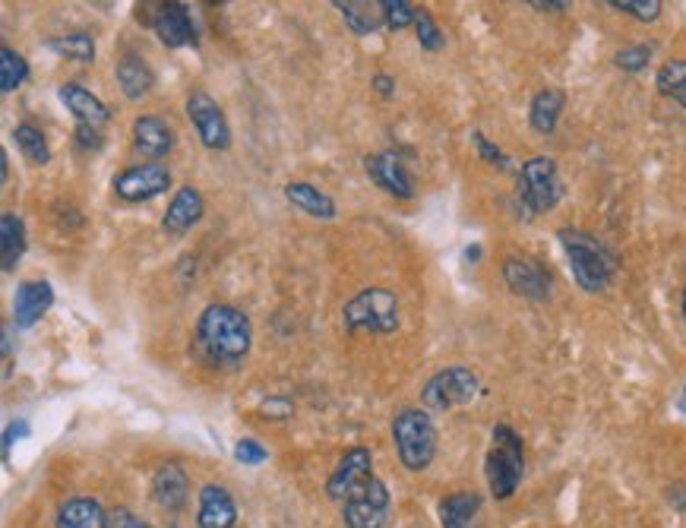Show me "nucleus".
I'll return each instance as SVG.
<instances>
[{
  "label": "nucleus",
  "mask_w": 686,
  "mask_h": 528,
  "mask_svg": "<svg viewBox=\"0 0 686 528\" xmlns=\"http://www.w3.org/2000/svg\"><path fill=\"white\" fill-rule=\"evenodd\" d=\"M392 444L409 472H424L437 456V427L427 409H402L392 421Z\"/></svg>",
  "instance_id": "obj_4"
},
{
  "label": "nucleus",
  "mask_w": 686,
  "mask_h": 528,
  "mask_svg": "<svg viewBox=\"0 0 686 528\" xmlns=\"http://www.w3.org/2000/svg\"><path fill=\"white\" fill-rule=\"evenodd\" d=\"M48 48L57 51V55L70 57V60H77V64H89V60H95V42H92V35H85V32H73V35H57L48 42Z\"/></svg>",
  "instance_id": "obj_30"
},
{
  "label": "nucleus",
  "mask_w": 686,
  "mask_h": 528,
  "mask_svg": "<svg viewBox=\"0 0 686 528\" xmlns=\"http://www.w3.org/2000/svg\"><path fill=\"white\" fill-rule=\"evenodd\" d=\"M13 139H16L26 162H32V165H48L52 162V149H48V139L42 134V127L23 120V124L13 127Z\"/></svg>",
  "instance_id": "obj_28"
},
{
  "label": "nucleus",
  "mask_w": 686,
  "mask_h": 528,
  "mask_svg": "<svg viewBox=\"0 0 686 528\" xmlns=\"http://www.w3.org/2000/svg\"><path fill=\"white\" fill-rule=\"evenodd\" d=\"M253 345V326L244 310L231 305H209L193 330V348L209 367L235 370L244 364Z\"/></svg>",
  "instance_id": "obj_1"
},
{
  "label": "nucleus",
  "mask_w": 686,
  "mask_h": 528,
  "mask_svg": "<svg viewBox=\"0 0 686 528\" xmlns=\"http://www.w3.org/2000/svg\"><path fill=\"white\" fill-rule=\"evenodd\" d=\"M0 253H3V273H13L26 253V225L16 213L0 216Z\"/></svg>",
  "instance_id": "obj_26"
},
{
  "label": "nucleus",
  "mask_w": 686,
  "mask_h": 528,
  "mask_svg": "<svg viewBox=\"0 0 686 528\" xmlns=\"http://www.w3.org/2000/svg\"><path fill=\"white\" fill-rule=\"evenodd\" d=\"M364 168H367V177L389 196H396V199H412L414 196V177L409 174V168L402 165V159L396 152L367 156Z\"/></svg>",
  "instance_id": "obj_15"
},
{
  "label": "nucleus",
  "mask_w": 686,
  "mask_h": 528,
  "mask_svg": "<svg viewBox=\"0 0 686 528\" xmlns=\"http://www.w3.org/2000/svg\"><path fill=\"white\" fill-rule=\"evenodd\" d=\"M342 323H345V333L352 335H392L402 323V307L389 288L370 285V288H361L355 298L342 307Z\"/></svg>",
  "instance_id": "obj_3"
},
{
  "label": "nucleus",
  "mask_w": 686,
  "mask_h": 528,
  "mask_svg": "<svg viewBox=\"0 0 686 528\" xmlns=\"http://www.w3.org/2000/svg\"><path fill=\"white\" fill-rule=\"evenodd\" d=\"M187 117H191L193 130L199 142L213 152H225L231 146V127L228 117L221 112V105L209 92H193L187 99Z\"/></svg>",
  "instance_id": "obj_9"
},
{
  "label": "nucleus",
  "mask_w": 686,
  "mask_h": 528,
  "mask_svg": "<svg viewBox=\"0 0 686 528\" xmlns=\"http://www.w3.org/2000/svg\"><path fill=\"white\" fill-rule=\"evenodd\" d=\"M111 526L114 528H156V526H149V523H142V519H137L130 509H117V513H111Z\"/></svg>",
  "instance_id": "obj_40"
},
{
  "label": "nucleus",
  "mask_w": 686,
  "mask_h": 528,
  "mask_svg": "<svg viewBox=\"0 0 686 528\" xmlns=\"http://www.w3.org/2000/svg\"><path fill=\"white\" fill-rule=\"evenodd\" d=\"M111 516L92 497H73L57 509V528H108Z\"/></svg>",
  "instance_id": "obj_22"
},
{
  "label": "nucleus",
  "mask_w": 686,
  "mask_h": 528,
  "mask_svg": "<svg viewBox=\"0 0 686 528\" xmlns=\"http://www.w3.org/2000/svg\"><path fill=\"white\" fill-rule=\"evenodd\" d=\"M235 459L244 462V466H263L270 459V449L260 444V440H253V437H244V440H238V446H235Z\"/></svg>",
  "instance_id": "obj_37"
},
{
  "label": "nucleus",
  "mask_w": 686,
  "mask_h": 528,
  "mask_svg": "<svg viewBox=\"0 0 686 528\" xmlns=\"http://www.w3.org/2000/svg\"><path fill=\"white\" fill-rule=\"evenodd\" d=\"M238 506L235 497L221 484H206L199 491V509H196V528H235Z\"/></svg>",
  "instance_id": "obj_18"
},
{
  "label": "nucleus",
  "mask_w": 686,
  "mask_h": 528,
  "mask_svg": "<svg viewBox=\"0 0 686 528\" xmlns=\"http://www.w3.org/2000/svg\"><path fill=\"white\" fill-rule=\"evenodd\" d=\"M560 244L567 251V260H570V269H573L579 288L595 295V291H604L610 285V278L617 273V260L595 234L579 231V228H560Z\"/></svg>",
  "instance_id": "obj_2"
},
{
  "label": "nucleus",
  "mask_w": 686,
  "mask_h": 528,
  "mask_svg": "<svg viewBox=\"0 0 686 528\" xmlns=\"http://www.w3.org/2000/svg\"><path fill=\"white\" fill-rule=\"evenodd\" d=\"M152 497L168 513H181L184 509V503L191 497V481H187V474H184V469L178 462L159 466V472L152 478Z\"/></svg>",
  "instance_id": "obj_20"
},
{
  "label": "nucleus",
  "mask_w": 686,
  "mask_h": 528,
  "mask_svg": "<svg viewBox=\"0 0 686 528\" xmlns=\"http://www.w3.org/2000/svg\"><path fill=\"white\" fill-rule=\"evenodd\" d=\"M77 146H80V149H102V134H99L95 127L77 124Z\"/></svg>",
  "instance_id": "obj_39"
},
{
  "label": "nucleus",
  "mask_w": 686,
  "mask_h": 528,
  "mask_svg": "<svg viewBox=\"0 0 686 528\" xmlns=\"http://www.w3.org/2000/svg\"><path fill=\"white\" fill-rule=\"evenodd\" d=\"M389 516V491L380 478H370L342 503V519L348 528H384Z\"/></svg>",
  "instance_id": "obj_10"
},
{
  "label": "nucleus",
  "mask_w": 686,
  "mask_h": 528,
  "mask_svg": "<svg viewBox=\"0 0 686 528\" xmlns=\"http://www.w3.org/2000/svg\"><path fill=\"white\" fill-rule=\"evenodd\" d=\"M481 523V497L478 494H449L439 501V526L478 528Z\"/></svg>",
  "instance_id": "obj_24"
},
{
  "label": "nucleus",
  "mask_w": 686,
  "mask_h": 528,
  "mask_svg": "<svg viewBox=\"0 0 686 528\" xmlns=\"http://www.w3.org/2000/svg\"><path fill=\"white\" fill-rule=\"evenodd\" d=\"M488 484L496 501H510L519 491L522 472H525V444L510 424H496L494 444L488 452Z\"/></svg>",
  "instance_id": "obj_5"
},
{
  "label": "nucleus",
  "mask_w": 686,
  "mask_h": 528,
  "mask_svg": "<svg viewBox=\"0 0 686 528\" xmlns=\"http://www.w3.org/2000/svg\"><path fill=\"white\" fill-rule=\"evenodd\" d=\"M57 99L64 102V108L73 114V117H77V124H83V127H95V130H102V127L111 120L108 105H105L99 95H92L85 85H80V83L57 85Z\"/></svg>",
  "instance_id": "obj_16"
},
{
  "label": "nucleus",
  "mask_w": 686,
  "mask_h": 528,
  "mask_svg": "<svg viewBox=\"0 0 686 528\" xmlns=\"http://www.w3.org/2000/svg\"><path fill=\"white\" fill-rule=\"evenodd\" d=\"M478 392H481L478 377L468 367L453 364V367H443L424 383L421 405L427 412H449V409H459V405H468L471 399H478Z\"/></svg>",
  "instance_id": "obj_7"
},
{
  "label": "nucleus",
  "mask_w": 686,
  "mask_h": 528,
  "mask_svg": "<svg viewBox=\"0 0 686 528\" xmlns=\"http://www.w3.org/2000/svg\"><path fill=\"white\" fill-rule=\"evenodd\" d=\"M28 421H13V424H7V431H3V459H10V449H13V444L16 440H23V437H28Z\"/></svg>",
  "instance_id": "obj_38"
},
{
  "label": "nucleus",
  "mask_w": 686,
  "mask_h": 528,
  "mask_svg": "<svg viewBox=\"0 0 686 528\" xmlns=\"http://www.w3.org/2000/svg\"><path fill=\"white\" fill-rule=\"evenodd\" d=\"M466 256H468V260H478V256H481V248H468Z\"/></svg>",
  "instance_id": "obj_47"
},
{
  "label": "nucleus",
  "mask_w": 686,
  "mask_h": 528,
  "mask_svg": "<svg viewBox=\"0 0 686 528\" xmlns=\"http://www.w3.org/2000/svg\"><path fill=\"white\" fill-rule=\"evenodd\" d=\"M607 7L627 13L632 20H642V23H655L661 16V0H607Z\"/></svg>",
  "instance_id": "obj_33"
},
{
  "label": "nucleus",
  "mask_w": 686,
  "mask_h": 528,
  "mask_svg": "<svg viewBox=\"0 0 686 528\" xmlns=\"http://www.w3.org/2000/svg\"><path fill=\"white\" fill-rule=\"evenodd\" d=\"M414 28H418V45H421L424 51H439V48L446 45L443 32H439V26L434 23V16H431L424 7H421V16H418Z\"/></svg>",
  "instance_id": "obj_34"
},
{
  "label": "nucleus",
  "mask_w": 686,
  "mask_h": 528,
  "mask_svg": "<svg viewBox=\"0 0 686 528\" xmlns=\"http://www.w3.org/2000/svg\"><path fill=\"white\" fill-rule=\"evenodd\" d=\"M471 142H475V149H478V156H481L484 162H491L494 168H503V171L510 168V156H506L503 149H496L494 142L484 137L481 130H475V134H471Z\"/></svg>",
  "instance_id": "obj_36"
},
{
  "label": "nucleus",
  "mask_w": 686,
  "mask_h": 528,
  "mask_svg": "<svg viewBox=\"0 0 686 528\" xmlns=\"http://www.w3.org/2000/svg\"><path fill=\"white\" fill-rule=\"evenodd\" d=\"M10 361H13V345H10V326H3V377H10Z\"/></svg>",
  "instance_id": "obj_43"
},
{
  "label": "nucleus",
  "mask_w": 686,
  "mask_h": 528,
  "mask_svg": "<svg viewBox=\"0 0 686 528\" xmlns=\"http://www.w3.org/2000/svg\"><path fill=\"white\" fill-rule=\"evenodd\" d=\"M335 10L342 13L345 26L355 35H374L384 23V7L380 3H367V0H335Z\"/></svg>",
  "instance_id": "obj_25"
},
{
  "label": "nucleus",
  "mask_w": 686,
  "mask_h": 528,
  "mask_svg": "<svg viewBox=\"0 0 686 528\" xmlns=\"http://www.w3.org/2000/svg\"><path fill=\"white\" fill-rule=\"evenodd\" d=\"M28 80V64L26 57L13 48H0V89L3 92H13Z\"/></svg>",
  "instance_id": "obj_31"
},
{
  "label": "nucleus",
  "mask_w": 686,
  "mask_h": 528,
  "mask_svg": "<svg viewBox=\"0 0 686 528\" xmlns=\"http://www.w3.org/2000/svg\"><path fill=\"white\" fill-rule=\"evenodd\" d=\"M55 305V288L45 278H28L20 282L13 295V326L16 330H32Z\"/></svg>",
  "instance_id": "obj_13"
},
{
  "label": "nucleus",
  "mask_w": 686,
  "mask_h": 528,
  "mask_svg": "<svg viewBox=\"0 0 686 528\" xmlns=\"http://www.w3.org/2000/svg\"><path fill=\"white\" fill-rule=\"evenodd\" d=\"M114 196L124 203H149L156 196L168 194L171 187V171L159 162H142V165L124 168L114 174Z\"/></svg>",
  "instance_id": "obj_8"
},
{
  "label": "nucleus",
  "mask_w": 686,
  "mask_h": 528,
  "mask_svg": "<svg viewBox=\"0 0 686 528\" xmlns=\"http://www.w3.org/2000/svg\"><path fill=\"white\" fill-rule=\"evenodd\" d=\"M503 278L519 298H528V301H548L550 291H553L550 273L531 256H506L503 260Z\"/></svg>",
  "instance_id": "obj_11"
},
{
  "label": "nucleus",
  "mask_w": 686,
  "mask_h": 528,
  "mask_svg": "<svg viewBox=\"0 0 686 528\" xmlns=\"http://www.w3.org/2000/svg\"><path fill=\"white\" fill-rule=\"evenodd\" d=\"M567 105V95L560 89H541L535 99H531V108H528V120L538 134H553L557 130V120L563 114Z\"/></svg>",
  "instance_id": "obj_27"
},
{
  "label": "nucleus",
  "mask_w": 686,
  "mask_h": 528,
  "mask_svg": "<svg viewBox=\"0 0 686 528\" xmlns=\"http://www.w3.org/2000/svg\"><path fill=\"white\" fill-rule=\"evenodd\" d=\"M203 213H206V199L193 184H187L168 203L165 216H162V231H165L168 238H181L203 219Z\"/></svg>",
  "instance_id": "obj_17"
},
{
  "label": "nucleus",
  "mask_w": 686,
  "mask_h": 528,
  "mask_svg": "<svg viewBox=\"0 0 686 528\" xmlns=\"http://www.w3.org/2000/svg\"><path fill=\"white\" fill-rule=\"evenodd\" d=\"M370 478H374V456H370L367 446H355V449H348V452L339 459L335 472H332L330 481H327V491H330L332 501L345 503L352 494H355L357 487H361L364 481H370Z\"/></svg>",
  "instance_id": "obj_12"
},
{
  "label": "nucleus",
  "mask_w": 686,
  "mask_h": 528,
  "mask_svg": "<svg viewBox=\"0 0 686 528\" xmlns=\"http://www.w3.org/2000/svg\"><path fill=\"white\" fill-rule=\"evenodd\" d=\"M117 83H121V92L130 102H139V99H146L152 92L156 73H152V67L139 55H124L117 60Z\"/></svg>",
  "instance_id": "obj_23"
},
{
  "label": "nucleus",
  "mask_w": 686,
  "mask_h": 528,
  "mask_svg": "<svg viewBox=\"0 0 686 528\" xmlns=\"http://www.w3.org/2000/svg\"><path fill=\"white\" fill-rule=\"evenodd\" d=\"M374 85H377V92H380L384 99H389V95L396 92V80H392L389 73H377V77H374Z\"/></svg>",
  "instance_id": "obj_42"
},
{
  "label": "nucleus",
  "mask_w": 686,
  "mask_h": 528,
  "mask_svg": "<svg viewBox=\"0 0 686 528\" xmlns=\"http://www.w3.org/2000/svg\"><path fill=\"white\" fill-rule=\"evenodd\" d=\"M655 83H659L661 95L674 99V102L686 112V60H681V57L667 60V64L659 70Z\"/></svg>",
  "instance_id": "obj_29"
},
{
  "label": "nucleus",
  "mask_w": 686,
  "mask_h": 528,
  "mask_svg": "<svg viewBox=\"0 0 686 528\" xmlns=\"http://www.w3.org/2000/svg\"><path fill=\"white\" fill-rule=\"evenodd\" d=\"M0 174H3V181H7V152H0Z\"/></svg>",
  "instance_id": "obj_45"
},
{
  "label": "nucleus",
  "mask_w": 686,
  "mask_h": 528,
  "mask_svg": "<svg viewBox=\"0 0 686 528\" xmlns=\"http://www.w3.org/2000/svg\"><path fill=\"white\" fill-rule=\"evenodd\" d=\"M531 7H535V10H545V13H548V10H567V3H541V0H535Z\"/></svg>",
  "instance_id": "obj_44"
},
{
  "label": "nucleus",
  "mask_w": 686,
  "mask_h": 528,
  "mask_svg": "<svg viewBox=\"0 0 686 528\" xmlns=\"http://www.w3.org/2000/svg\"><path fill=\"white\" fill-rule=\"evenodd\" d=\"M152 28L159 35V42L165 48H187V45H196V26H193L191 10L187 3L181 0H168V3H159L156 16H152Z\"/></svg>",
  "instance_id": "obj_14"
},
{
  "label": "nucleus",
  "mask_w": 686,
  "mask_h": 528,
  "mask_svg": "<svg viewBox=\"0 0 686 528\" xmlns=\"http://www.w3.org/2000/svg\"><path fill=\"white\" fill-rule=\"evenodd\" d=\"M285 199H288L295 209H301L304 216H310V219L332 222V219L339 216L335 199H332L330 194H323L320 187L307 184V181H291V184H285Z\"/></svg>",
  "instance_id": "obj_21"
},
{
  "label": "nucleus",
  "mask_w": 686,
  "mask_h": 528,
  "mask_svg": "<svg viewBox=\"0 0 686 528\" xmlns=\"http://www.w3.org/2000/svg\"><path fill=\"white\" fill-rule=\"evenodd\" d=\"M263 417H270V412H278V417H288L291 415V402L288 399H270V402H263Z\"/></svg>",
  "instance_id": "obj_41"
},
{
  "label": "nucleus",
  "mask_w": 686,
  "mask_h": 528,
  "mask_svg": "<svg viewBox=\"0 0 686 528\" xmlns=\"http://www.w3.org/2000/svg\"><path fill=\"white\" fill-rule=\"evenodd\" d=\"M134 146L139 156L146 159H165L174 149V130L168 127L162 117L156 114H142L134 120Z\"/></svg>",
  "instance_id": "obj_19"
},
{
  "label": "nucleus",
  "mask_w": 686,
  "mask_h": 528,
  "mask_svg": "<svg viewBox=\"0 0 686 528\" xmlns=\"http://www.w3.org/2000/svg\"><path fill=\"white\" fill-rule=\"evenodd\" d=\"M563 196V187H560V174H557V165L548 156H535L528 159L519 171V206L528 213V216H541V213H550Z\"/></svg>",
  "instance_id": "obj_6"
},
{
  "label": "nucleus",
  "mask_w": 686,
  "mask_h": 528,
  "mask_svg": "<svg viewBox=\"0 0 686 528\" xmlns=\"http://www.w3.org/2000/svg\"><path fill=\"white\" fill-rule=\"evenodd\" d=\"M677 405H681V412L686 415V383H684V390H681V399H677Z\"/></svg>",
  "instance_id": "obj_46"
},
{
  "label": "nucleus",
  "mask_w": 686,
  "mask_h": 528,
  "mask_svg": "<svg viewBox=\"0 0 686 528\" xmlns=\"http://www.w3.org/2000/svg\"><path fill=\"white\" fill-rule=\"evenodd\" d=\"M684 323H686V291H684Z\"/></svg>",
  "instance_id": "obj_48"
},
{
  "label": "nucleus",
  "mask_w": 686,
  "mask_h": 528,
  "mask_svg": "<svg viewBox=\"0 0 686 528\" xmlns=\"http://www.w3.org/2000/svg\"><path fill=\"white\" fill-rule=\"evenodd\" d=\"M649 60H652V45H632V48H624V51L614 55V64H617L620 70H630V73L645 70Z\"/></svg>",
  "instance_id": "obj_35"
},
{
  "label": "nucleus",
  "mask_w": 686,
  "mask_h": 528,
  "mask_svg": "<svg viewBox=\"0 0 686 528\" xmlns=\"http://www.w3.org/2000/svg\"><path fill=\"white\" fill-rule=\"evenodd\" d=\"M380 7H384V23L392 32L414 26L421 16V7H414L412 0H380Z\"/></svg>",
  "instance_id": "obj_32"
}]
</instances>
